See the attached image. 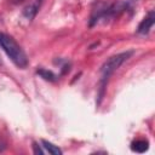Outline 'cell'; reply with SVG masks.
Here are the masks:
<instances>
[{
	"label": "cell",
	"instance_id": "6da1fadb",
	"mask_svg": "<svg viewBox=\"0 0 155 155\" xmlns=\"http://www.w3.org/2000/svg\"><path fill=\"white\" fill-rule=\"evenodd\" d=\"M133 54V51H125L117 54H114L111 57H109L102 65L101 68V80H99V93H98V102L97 105H99L103 96H104V91L108 84L109 78L114 74V71H116L126 61H128L131 58V56Z\"/></svg>",
	"mask_w": 155,
	"mask_h": 155
},
{
	"label": "cell",
	"instance_id": "7a4b0ae2",
	"mask_svg": "<svg viewBox=\"0 0 155 155\" xmlns=\"http://www.w3.org/2000/svg\"><path fill=\"white\" fill-rule=\"evenodd\" d=\"M0 47L17 68L25 69L28 67V57L25 52L11 35L0 31Z\"/></svg>",
	"mask_w": 155,
	"mask_h": 155
},
{
	"label": "cell",
	"instance_id": "3957f363",
	"mask_svg": "<svg viewBox=\"0 0 155 155\" xmlns=\"http://www.w3.org/2000/svg\"><path fill=\"white\" fill-rule=\"evenodd\" d=\"M154 22H155V13H154V11H150V12L142 19V22L139 23V25H138V28H137L138 34H142V35L148 34V33L150 31V29L153 28Z\"/></svg>",
	"mask_w": 155,
	"mask_h": 155
},
{
	"label": "cell",
	"instance_id": "277c9868",
	"mask_svg": "<svg viewBox=\"0 0 155 155\" xmlns=\"http://www.w3.org/2000/svg\"><path fill=\"white\" fill-rule=\"evenodd\" d=\"M41 2H42V0H31V1L25 6V8L23 10V16H24L27 19L31 21V19L36 16V13H38V11H39V8H40Z\"/></svg>",
	"mask_w": 155,
	"mask_h": 155
},
{
	"label": "cell",
	"instance_id": "5b68a950",
	"mask_svg": "<svg viewBox=\"0 0 155 155\" xmlns=\"http://www.w3.org/2000/svg\"><path fill=\"white\" fill-rule=\"evenodd\" d=\"M148 140L145 139H137V140H133L131 143V149L136 153H144L145 150H148Z\"/></svg>",
	"mask_w": 155,
	"mask_h": 155
},
{
	"label": "cell",
	"instance_id": "8992f818",
	"mask_svg": "<svg viewBox=\"0 0 155 155\" xmlns=\"http://www.w3.org/2000/svg\"><path fill=\"white\" fill-rule=\"evenodd\" d=\"M41 144H42V147L45 148V150L48 151V154H52V155H62V153H63L57 145L52 144V143L48 142V140L42 139V140H41Z\"/></svg>",
	"mask_w": 155,
	"mask_h": 155
},
{
	"label": "cell",
	"instance_id": "52a82bcc",
	"mask_svg": "<svg viewBox=\"0 0 155 155\" xmlns=\"http://www.w3.org/2000/svg\"><path fill=\"white\" fill-rule=\"evenodd\" d=\"M36 74L40 75L42 79L47 80V81H56L57 76L51 71V70H47V69H44V68H40L36 70Z\"/></svg>",
	"mask_w": 155,
	"mask_h": 155
},
{
	"label": "cell",
	"instance_id": "ba28073f",
	"mask_svg": "<svg viewBox=\"0 0 155 155\" xmlns=\"http://www.w3.org/2000/svg\"><path fill=\"white\" fill-rule=\"evenodd\" d=\"M33 149H34V153H35V154H44V153H45V151L38 145V143H35V142L33 143Z\"/></svg>",
	"mask_w": 155,
	"mask_h": 155
},
{
	"label": "cell",
	"instance_id": "9c48e42d",
	"mask_svg": "<svg viewBox=\"0 0 155 155\" xmlns=\"http://www.w3.org/2000/svg\"><path fill=\"white\" fill-rule=\"evenodd\" d=\"M24 0H12V2L13 4H21V2H23Z\"/></svg>",
	"mask_w": 155,
	"mask_h": 155
}]
</instances>
